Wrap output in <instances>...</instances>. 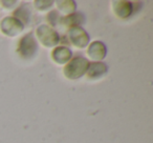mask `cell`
I'll list each match as a JSON object with an SVG mask.
<instances>
[{
  "label": "cell",
  "instance_id": "cell-7",
  "mask_svg": "<svg viewBox=\"0 0 153 143\" xmlns=\"http://www.w3.org/2000/svg\"><path fill=\"white\" fill-rule=\"evenodd\" d=\"M88 55L96 60L103 59L106 55V47L103 43L99 42V41L94 42L88 49Z\"/></svg>",
  "mask_w": 153,
  "mask_h": 143
},
{
  "label": "cell",
  "instance_id": "cell-3",
  "mask_svg": "<svg viewBox=\"0 0 153 143\" xmlns=\"http://www.w3.org/2000/svg\"><path fill=\"white\" fill-rule=\"evenodd\" d=\"M37 36L40 41L46 46H53L59 42V35L47 25H41L37 28Z\"/></svg>",
  "mask_w": 153,
  "mask_h": 143
},
{
  "label": "cell",
  "instance_id": "cell-4",
  "mask_svg": "<svg viewBox=\"0 0 153 143\" xmlns=\"http://www.w3.org/2000/svg\"><path fill=\"white\" fill-rule=\"evenodd\" d=\"M1 30L4 34L9 35V36H15L23 30V24L16 18L7 17L3 19L2 23H1Z\"/></svg>",
  "mask_w": 153,
  "mask_h": 143
},
{
  "label": "cell",
  "instance_id": "cell-2",
  "mask_svg": "<svg viewBox=\"0 0 153 143\" xmlns=\"http://www.w3.org/2000/svg\"><path fill=\"white\" fill-rule=\"evenodd\" d=\"M18 53L23 58H32L37 52V42L33 37V34L22 37L18 44Z\"/></svg>",
  "mask_w": 153,
  "mask_h": 143
},
{
  "label": "cell",
  "instance_id": "cell-8",
  "mask_svg": "<svg viewBox=\"0 0 153 143\" xmlns=\"http://www.w3.org/2000/svg\"><path fill=\"white\" fill-rule=\"evenodd\" d=\"M51 55H53V58L56 62L61 64L65 63L66 61H68L71 58V52H70V49H66L64 46H59L53 49Z\"/></svg>",
  "mask_w": 153,
  "mask_h": 143
},
{
  "label": "cell",
  "instance_id": "cell-11",
  "mask_svg": "<svg viewBox=\"0 0 153 143\" xmlns=\"http://www.w3.org/2000/svg\"><path fill=\"white\" fill-rule=\"evenodd\" d=\"M14 16L18 17L19 21H20V19L23 20V21H28V19H30V11H28L25 7H21L19 10H17V11L14 13Z\"/></svg>",
  "mask_w": 153,
  "mask_h": 143
},
{
  "label": "cell",
  "instance_id": "cell-5",
  "mask_svg": "<svg viewBox=\"0 0 153 143\" xmlns=\"http://www.w3.org/2000/svg\"><path fill=\"white\" fill-rule=\"evenodd\" d=\"M69 39L76 46L84 47L89 41L88 35L84 32V30L80 28L79 26H74L69 32Z\"/></svg>",
  "mask_w": 153,
  "mask_h": 143
},
{
  "label": "cell",
  "instance_id": "cell-9",
  "mask_svg": "<svg viewBox=\"0 0 153 143\" xmlns=\"http://www.w3.org/2000/svg\"><path fill=\"white\" fill-rule=\"evenodd\" d=\"M119 5H114L113 9L114 12L117 13V16L122 18H125L129 16L132 13V5L130 2H126V1H121V2H115Z\"/></svg>",
  "mask_w": 153,
  "mask_h": 143
},
{
  "label": "cell",
  "instance_id": "cell-10",
  "mask_svg": "<svg viewBox=\"0 0 153 143\" xmlns=\"http://www.w3.org/2000/svg\"><path fill=\"white\" fill-rule=\"evenodd\" d=\"M62 21L67 25H76L78 26V24H82L85 21V18L81 13H74L70 14L69 16L65 17L64 19H62Z\"/></svg>",
  "mask_w": 153,
  "mask_h": 143
},
{
  "label": "cell",
  "instance_id": "cell-6",
  "mask_svg": "<svg viewBox=\"0 0 153 143\" xmlns=\"http://www.w3.org/2000/svg\"><path fill=\"white\" fill-rule=\"evenodd\" d=\"M106 72H107V66L104 63H101V62L89 63L87 70H86L88 77L91 78V79H97V78L105 75Z\"/></svg>",
  "mask_w": 153,
  "mask_h": 143
},
{
  "label": "cell",
  "instance_id": "cell-1",
  "mask_svg": "<svg viewBox=\"0 0 153 143\" xmlns=\"http://www.w3.org/2000/svg\"><path fill=\"white\" fill-rule=\"evenodd\" d=\"M88 65H89V62L85 58L78 56L74 58L70 62H68L64 68V73L66 77L69 79H76L86 73Z\"/></svg>",
  "mask_w": 153,
  "mask_h": 143
},
{
  "label": "cell",
  "instance_id": "cell-12",
  "mask_svg": "<svg viewBox=\"0 0 153 143\" xmlns=\"http://www.w3.org/2000/svg\"><path fill=\"white\" fill-rule=\"evenodd\" d=\"M57 18H58V13L55 11L51 12V13L48 14V16H47V20L51 21V23L53 24V25L56 24V19H57Z\"/></svg>",
  "mask_w": 153,
  "mask_h": 143
}]
</instances>
